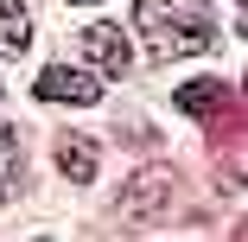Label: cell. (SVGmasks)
I'll use <instances>...</instances> for the list:
<instances>
[{
    "mask_svg": "<svg viewBox=\"0 0 248 242\" xmlns=\"http://www.w3.org/2000/svg\"><path fill=\"white\" fill-rule=\"evenodd\" d=\"M7 147H13V128H7V121H0V153H7Z\"/></svg>",
    "mask_w": 248,
    "mask_h": 242,
    "instance_id": "ba28073f",
    "label": "cell"
},
{
    "mask_svg": "<svg viewBox=\"0 0 248 242\" xmlns=\"http://www.w3.org/2000/svg\"><path fill=\"white\" fill-rule=\"evenodd\" d=\"M223 102H229L223 83H185V89H178V109H185V115H217Z\"/></svg>",
    "mask_w": 248,
    "mask_h": 242,
    "instance_id": "52a82bcc",
    "label": "cell"
},
{
    "mask_svg": "<svg viewBox=\"0 0 248 242\" xmlns=\"http://www.w3.org/2000/svg\"><path fill=\"white\" fill-rule=\"evenodd\" d=\"M166 198H172V178H166L159 166H146V172H134V178L115 191V223H146V217H159Z\"/></svg>",
    "mask_w": 248,
    "mask_h": 242,
    "instance_id": "7a4b0ae2",
    "label": "cell"
},
{
    "mask_svg": "<svg viewBox=\"0 0 248 242\" xmlns=\"http://www.w3.org/2000/svg\"><path fill=\"white\" fill-rule=\"evenodd\" d=\"M70 7H89V0H70Z\"/></svg>",
    "mask_w": 248,
    "mask_h": 242,
    "instance_id": "30bf717a",
    "label": "cell"
},
{
    "mask_svg": "<svg viewBox=\"0 0 248 242\" xmlns=\"http://www.w3.org/2000/svg\"><path fill=\"white\" fill-rule=\"evenodd\" d=\"M134 26H140L153 58H191V51H204L217 38V19L204 7H191V0H140Z\"/></svg>",
    "mask_w": 248,
    "mask_h": 242,
    "instance_id": "6da1fadb",
    "label": "cell"
},
{
    "mask_svg": "<svg viewBox=\"0 0 248 242\" xmlns=\"http://www.w3.org/2000/svg\"><path fill=\"white\" fill-rule=\"evenodd\" d=\"M26 45H32V19H26V7H19V0H0V51L19 58Z\"/></svg>",
    "mask_w": 248,
    "mask_h": 242,
    "instance_id": "8992f818",
    "label": "cell"
},
{
    "mask_svg": "<svg viewBox=\"0 0 248 242\" xmlns=\"http://www.w3.org/2000/svg\"><path fill=\"white\" fill-rule=\"evenodd\" d=\"M0 198H7V172H0Z\"/></svg>",
    "mask_w": 248,
    "mask_h": 242,
    "instance_id": "9c48e42d",
    "label": "cell"
},
{
    "mask_svg": "<svg viewBox=\"0 0 248 242\" xmlns=\"http://www.w3.org/2000/svg\"><path fill=\"white\" fill-rule=\"evenodd\" d=\"M32 89H38V102H77V109L102 102V77H89V70H64V64H51Z\"/></svg>",
    "mask_w": 248,
    "mask_h": 242,
    "instance_id": "3957f363",
    "label": "cell"
},
{
    "mask_svg": "<svg viewBox=\"0 0 248 242\" xmlns=\"http://www.w3.org/2000/svg\"><path fill=\"white\" fill-rule=\"evenodd\" d=\"M95 166H102L95 140H83V134H58V172H64L70 185H89V178H95Z\"/></svg>",
    "mask_w": 248,
    "mask_h": 242,
    "instance_id": "5b68a950",
    "label": "cell"
},
{
    "mask_svg": "<svg viewBox=\"0 0 248 242\" xmlns=\"http://www.w3.org/2000/svg\"><path fill=\"white\" fill-rule=\"evenodd\" d=\"M83 51H89L95 70L121 77V70H127V32H115V26H89V32H83Z\"/></svg>",
    "mask_w": 248,
    "mask_h": 242,
    "instance_id": "277c9868",
    "label": "cell"
}]
</instances>
